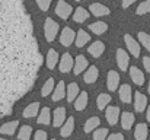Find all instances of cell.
Here are the masks:
<instances>
[{"instance_id":"6da1fadb","label":"cell","mask_w":150,"mask_h":140,"mask_svg":"<svg viewBox=\"0 0 150 140\" xmlns=\"http://www.w3.org/2000/svg\"><path fill=\"white\" fill-rule=\"evenodd\" d=\"M42 60L25 4L0 0V115L31 91Z\"/></svg>"},{"instance_id":"7a4b0ae2","label":"cell","mask_w":150,"mask_h":140,"mask_svg":"<svg viewBox=\"0 0 150 140\" xmlns=\"http://www.w3.org/2000/svg\"><path fill=\"white\" fill-rule=\"evenodd\" d=\"M44 34H45V40L48 43H52L58 34V23L51 19V18H47L45 19V25H44Z\"/></svg>"},{"instance_id":"3957f363","label":"cell","mask_w":150,"mask_h":140,"mask_svg":"<svg viewBox=\"0 0 150 140\" xmlns=\"http://www.w3.org/2000/svg\"><path fill=\"white\" fill-rule=\"evenodd\" d=\"M71 12H73V7H71V6H70L67 1L60 0V1L57 3V6H55V15H57L58 18L64 19V21L70 18Z\"/></svg>"},{"instance_id":"277c9868","label":"cell","mask_w":150,"mask_h":140,"mask_svg":"<svg viewBox=\"0 0 150 140\" xmlns=\"http://www.w3.org/2000/svg\"><path fill=\"white\" fill-rule=\"evenodd\" d=\"M73 41H76V32L71 29V28H69V26H66L63 31H61V35H60V44L64 47H69L73 44Z\"/></svg>"},{"instance_id":"5b68a950","label":"cell","mask_w":150,"mask_h":140,"mask_svg":"<svg viewBox=\"0 0 150 140\" xmlns=\"http://www.w3.org/2000/svg\"><path fill=\"white\" fill-rule=\"evenodd\" d=\"M124 41H125V45L128 48V51L131 53V55L133 57H140V44L131 37V35H128V34H125L124 35Z\"/></svg>"},{"instance_id":"8992f818","label":"cell","mask_w":150,"mask_h":140,"mask_svg":"<svg viewBox=\"0 0 150 140\" xmlns=\"http://www.w3.org/2000/svg\"><path fill=\"white\" fill-rule=\"evenodd\" d=\"M88 69H89V61H88V58H86L85 55L79 54V55L76 57V60H74V67H73L74 75L79 76L82 72H86Z\"/></svg>"},{"instance_id":"52a82bcc","label":"cell","mask_w":150,"mask_h":140,"mask_svg":"<svg viewBox=\"0 0 150 140\" xmlns=\"http://www.w3.org/2000/svg\"><path fill=\"white\" fill-rule=\"evenodd\" d=\"M74 67V61H73V57L69 54V53H64L63 55H61V60H60V66H58V69H60V72L61 73H69L71 69Z\"/></svg>"},{"instance_id":"ba28073f","label":"cell","mask_w":150,"mask_h":140,"mask_svg":"<svg viewBox=\"0 0 150 140\" xmlns=\"http://www.w3.org/2000/svg\"><path fill=\"white\" fill-rule=\"evenodd\" d=\"M106 86H108V89L111 92H114V91L118 89V86H120V75H118V72H115V70H109L108 72Z\"/></svg>"},{"instance_id":"9c48e42d","label":"cell","mask_w":150,"mask_h":140,"mask_svg":"<svg viewBox=\"0 0 150 140\" xmlns=\"http://www.w3.org/2000/svg\"><path fill=\"white\" fill-rule=\"evenodd\" d=\"M64 123H66V108L58 107V108H55V111L52 114V126L54 127H61Z\"/></svg>"},{"instance_id":"30bf717a","label":"cell","mask_w":150,"mask_h":140,"mask_svg":"<svg viewBox=\"0 0 150 140\" xmlns=\"http://www.w3.org/2000/svg\"><path fill=\"white\" fill-rule=\"evenodd\" d=\"M105 117H106L108 124L115 126L118 123V118H120V108L118 107H108L105 109Z\"/></svg>"},{"instance_id":"8fae6325","label":"cell","mask_w":150,"mask_h":140,"mask_svg":"<svg viewBox=\"0 0 150 140\" xmlns=\"http://www.w3.org/2000/svg\"><path fill=\"white\" fill-rule=\"evenodd\" d=\"M147 107V98L142 92H134V108L137 112H143Z\"/></svg>"},{"instance_id":"7c38bea8","label":"cell","mask_w":150,"mask_h":140,"mask_svg":"<svg viewBox=\"0 0 150 140\" xmlns=\"http://www.w3.org/2000/svg\"><path fill=\"white\" fill-rule=\"evenodd\" d=\"M128 61H130L128 54H127L124 50L118 48V50H117V64H118V67H120L122 72H125V70L128 69Z\"/></svg>"},{"instance_id":"4fadbf2b","label":"cell","mask_w":150,"mask_h":140,"mask_svg":"<svg viewBox=\"0 0 150 140\" xmlns=\"http://www.w3.org/2000/svg\"><path fill=\"white\" fill-rule=\"evenodd\" d=\"M130 76H131V80H133L137 86H143V83H144V73H143L139 67L131 66V67H130Z\"/></svg>"},{"instance_id":"5bb4252c","label":"cell","mask_w":150,"mask_h":140,"mask_svg":"<svg viewBox=\"0 0 150 140\" xmlns=\"http://www.w3.org/2000/svg\"><path fill=\"white\" fill-rule=\"evenodd\" d=\"M89 12L93 16H106V15H109V9L102 3H92L89 6Z\"/></svg>"},{"instance_id":"9a60e30c","label":"cell","mask_w":150,"mask_h":140,"mask_svg":"<svg viewBox=\"0 0 150 140\" xmlns=\"http://www.w3.org/2000/svg\"><path fill=\"white\" fill-rule=\"evenodd\" d=\"M99 77V70L96 66H89V69L85 72V76H83V80L86 83H93L96 82V79Z\"/></svg>"},{"instance_id":"2e32d148","label":"cell","mask_w":150,"mask_h":140,"mask_svg":"<svg viewBox=\"0 0 150 140\" xmlns=\"http://www.w3.org/2000/svg\"><path fill=\"white\" fill-rule=\"evenodd\" d=\"M89 16H91V13H89L85 7L79 6V7H76V10H74V13H73V21L77 22V23H82V22L88 21Z\"/></svg>"},{"instance_id":"e0dca14e","label":"cell","mask_w":150,"mask_h":140,"mask_svg":"<svg viewBox=\"0 0 150 140\" xmlns=\"http://www.w3.org/2000/svg\"><path fill=\"white\" fill-rule=\"evenodd\" d=\"M73 130H74V118L73 117H69L66 120V123L61 126L60 134H61V137H69L73 133Z\"/></svg>"},{"instance_id":"ac0fdd59","label":"cell","mask_w":150,"mask_h":140,"mask_svg":"<svg viewBox=\"0 0 150 140\" xmlns=\"http://www.w3.org/2000/svg\"><path fill=\"white\" fill-rule=\"evenodd\" d=\"M88 101H89L88 92H86V91L80 92L79 96H77V99L74 101V109H76V111H83V109L86 108V105H88Z\"/></svg>"},{"instance_id":"d6986e66","label":"cell","mask_w":150,"mask_h":140,"mask_svg":"<svg viewBox=\"0 0 150 140\" xmlns=\"http://www.w3.org/2000/svg\"><path fill=\"white\" fill-rule=\"evenodd\" d=\"M149 136V129H147V124L144 123H139L136 126V130H134V137L136 140H146Z\"/></svg>"},{"instance_id":"ffe728a7","label":"cell","mask_w":150,"mask_h":140,"mask_svg":"<svg viewBox=\"0 0 150 140\" xmlns=\"http://www.w3.org/2000/svg\"><path fill=\"white\" fill-rule=\"evenodd\" d=\"M120 99L124 104H130L131 102V99H133V91H131V86L130 85H121V88H120Z\"/></svg>"},{"instance_id":"44dd1931","label":"cell","mask_w":150,"mask_h":140,"mask_svg":"<svg viewBox=\"0 0 150 140\" xmlns=\"http://www.w3.org/2000/svg\"><path fill=\"white\" fill-rule=\"evenodd\" d=\"M88 51H89V54L93 55V57H100V55L103 54V51H105V44H103L102 41H95V43H92V44L89 45Z\"/></svg>"},{"instance_id":"7402d4cb","label":"cell","mask_w":150,"mask_h":140,"mask_svg":"<svg viewBox=\"0 0 150 140\" xmlns=\"http://www.w3.org/2000/svg\"><path fill=\"white\" fill-rule=\"evenodd\" d=\"M66 92H67V89H66L64 82H63V80H61V82H58V83H57V86H55V89H54V92H52V95H51L52 101H54V102H57V101L63 99V98L66 96Z\"/></svg>"},{"instance_id":"603a6c76","label":"cell","mask_w":150,"mask_h":140,"mask_svg":"<svg viewBox=\"0 0 150 140\" xmlns=\"http://www.w3.org/2000/svg\"><path fill=\"white\" fill-rule=\"evenodd\" d=\"M134 121H136L134 114H131V112H122L121 114V127L124 130H130L133 127Z\"/></svg>"},{"instance_id":"cb8c5ba5","label":"cell","mask_w":150,"mask_h":140,"mask_svg":"<svg viewBox=\"0 0 150 140\" xmlns=\"http://www.w3.org/2000/svg\"><path fill=\"white\" fill-rule=\"evenodd\" d=\"M19 127V121L15 120V121H9V123H4L1 127H0V133L1 134H7V136H12L15 134V130Z\"/></svg>"},{"instance_id":"d4e9b609","label":"cell","mask_w":150,"mask_h":140,"mask_svg":"<svg viewBox=\"0 0 150 140\" xmlns=\"http://www.w3.org/2000/svg\"><path fill=\"white\" fill-rule=\"evenodd\" d=\"M79 93H80V89H79V85L73 82V83H70V85L67 86V92H66V98H67V101H69V102H73V101H76V99H77Z\"/></svg>"},{"instance_id":"484cf974","label":"cell","mask_w":150,"mask_h":140,"mask_svg":"<svg viewBox=\"0 0 150 140\" xmlns=\"http://www.w3.org/2000/svg\"><path fill=\"white\" fill-rule=\"evenodd\" d=\"M40 102H32L29 104L25 109H23V117L25 118H32V117H37L38 115V109H40Z\"/></svg>"},{"instance_id":"4316f807","label":"cell","mask_w":150,"mask_h":140,"mask_svg":"<svg viewBox=\"0 0 150 140\" xmlns=\"http://www.w3.org/2000/svg\"><path fill=\"white\" fill-rule=\"evenodd\" d=\"M89 29H91L93 34H96V35H102V34L106 32L108 25H106L105 22H102V21H96V22H93V23L89 25Z\"/></svg>"},{"instance_id":"83f0119b","label":"cell","mask_w":150,"mask_h":140,"mask_svg":"<svg viewBox=\"0 0 150 140\" xmlns=\"http://www.w3.org/2000/svg\"><path fill=\"white\" fill-rule=\"evenodd\" d=\"M58 53L55 51V50H48V53H47V67L52 70L55 66H57V63H58Z\"/></svg>"},{"instance_id":"f1b7e54d","label":"cell","mask_w":150,"mask_h":140,"mask_svg":"<svg viewBox=\"0 0 150 140\" xmlns=\"http://www.w3.org/2000/svg\"><path fill=\"white\" fill-rule=\"evenodd\" d=\"M99 124H100L99 117H92V118H89V120L85 123L83 130H85V133H92L93 130H96V129L99 127Z\"/></svg>"},{"instance_id":"f546056e","label":"cell","mask_w":150,"mask_h":140,"mask_svg":"<svg viewBox=\"0 0 150 140\" xmlns=\"http://www.w3.org/2000/svg\"><path fill=\"white\" fill-rule=\"evenodd\" d=\"M91 41V37L88 32H85V29H79V32L76 34V45L77 47H83L85 44H88Z\"/></svg>"},{"instance_id":"4dcf8cb0","label":"cell","mask_w":150,"mask_h":140,"mask_svg":"<svg viewBox=\"0 0 150 140\" xmlns=\"http://www.w3.org/2000/svg\"><path fill=\"white\" fill-rule=\"evenodd\" d=\"M37 121H38V124H50L51 121V111L50 108H42L41 109V112H40V115H38V118H37Z\"/></svg>"},{"instance_id":"1f68e13d","label":"cell","mask_w":150,"mask_h":140,"mask_svg":"<svg viewBox=\"0 0 150 140\" xmlns=\"http://www.w3.org/2000/svg\"><path fill=\"white\" fill-rule=\"evenodd\" d=\"M109 102H111V95H108V93H100L99 96H98V99H96V107H98V109L103 111V109L108 107Z\"/></svg>"},{"instance_id":"d6a6232c","label":"cell","mask_w":150,"mask_h":140,"mask_svg":"<svg viewBox=\"0 0 150 140\" xmlns=\"http://www.w3.org/2000/svg\"><path fill=\"white\" fill-rule=\"evenodd\" d=\"M32 134V127L31 126H22L19 133H18V139L19 140H31Z\"/></svg>"},{"instance_id":"836d02e7","label":"cell","mask_w":150,"mask_h":140,"mask_svg":"<svg viewBox=\"0 0 150 140\" xmlns=\"http://www.w3.org/2000/svg\"><path fill=\"white\" fill-rule=\"evenodd\" d=\"M54 89H55L54 79H52V77H50V79L44 83V86H42V89H41V95H42V96H48L50 93L54 92Z\"/></svg>"},{"instance_id":"e575fe53","label":"cell","mask_w":150,"mask_h":140,"mask_svg":"<svg viewBox=\"0 0 150 140\" xmlns=\"http://www.w3.org/2000/svg\"><path fill=\"white\" fill-rule=\"evenodd\" d=\"M139 41H140V44L144 47L147 51L150 53V35L149 34H146V32H139Z\"/></svg>"},{"instance_id":"d590c367","label":"cell","mask_w":150,"mask_h":140,"mask_svg":"<svg viewBox=\"0 0 150 140\" xmlns=\"http://www.w3.org/2000/svg\"><path fill=\"white\" fill-rule=\"evenodd\" d=\"M150 12V0H146V1H142L139 6H137V10L136 13L137 15H146Z\"/></svg>"},{"instance_id":"8d00e7d4","label":"cell","mask_w":150,"mask_h":140,"mask_svg":"<svg viewBox=\"0 0 150 140\" xmlns=\"http://www.w3.org/2000/svg\"><path fill=\"white\" fill-rule=\"evenodd\" d=\"M106 137H108L106 129H98L93 131V140H106Z\"/></svg>"},{"instance_id":"74e56055","label":"cell","mask_w":150,"mask_h":140,"mask_svg":"<svg viewBox=\"0 0 150 140\" xmlns=\"http://www.w3.org/2000/svg\"><path fill=\"white\" fill-rule=\"evenodd\" d=\"M37 4H38V7H40L42 12H47V10L50 9L51 1L50 0H38V1H37Z\"/></svg>"},{"instance_id":"f35d334b","label":"cell","mask_w":150,"mask_h":140,"mask_svg":"<svg viewBox=\"0 0 150 140\" xmlns=\"http://www.w3.org/2000/svg\"><path fill=\"white\" fill-rule=\"evenodd\" d=\"M34 140H47V133H45V131H42V130H38V131L35 133Z\"/></svg>"},{"instance_id":"ab89813d","label":"cell","mask_w":150,"mask_h":140,"mask_svg":"<svg viewBox=\"0 0 150 140\" xmlns=\"http://www.w3.org/2000/svg\"><path fill=\"white\" fill-rule=\"evenodd\" d=\"M108 140H124V136L121 133H114L108 136Z\"/></svg>"},{"instance_id":"60d3db41","label":"cell","mask_w":150,"mask_h":140,"mask_svg":"<svg viewBox=\"0 0 150 140\" xmlns=\"http://www.w3.org/2000/svg\"><path fill=\"white\" fill-rule=\"evenodd\" d=\"M143 64H144L146 72L150 73V57H143Z\"/></svg>"},{"instance_id":"b9f144b4","label":"cell","mask_w":150,"mask_h":140,"mask_svg":"<svg viewBox=\"0 0 150 140\" xmlns=\"http://www.w3.org/2000/svg\"><path fill=\"white\" fill-rule=\"evenodd\" d=\"M133 3H134V0H124V1H122V7L127 9V7H130Z\"/></svg>"},{"instance_id":"7bdbcfd3","label":"cell","mask_w":150,"mask_h":140,"mask_svg":"<svg viewBox=\"0 0 150 140\" xmlns=\"http://www.w3.org/2000/svg\"><path fill=\"white\" fill-rule=\"evenodd\" d=\"M146 117H147V121H150V107L147 108V115Z\"/></svg>"},{"instance_id":"ee69618b","label":"cell","mask_w":150,"mask_h":140,"mask_svg":"<svg viewBox=\"0 0 150 140\" xmlns=\"http://www.w3.org/2000/svg\"><path fill=\"white\" fill-rule=\"evenodd\" d=\"M149 93H150V82H149Z\"/></svg>"},{"instance_id":"f6af8a7d","label":"cell","mask_w":150,"mask_h":140,"mask_svg":"<svg viewBox=\"0 0 150 140\" xmlns=\"http://www.w3.org/2000/svg\"><path fill=\"white\" fill-rule=\"evenodd\" d=\"M0 140H6V139H3V137H0Z\"/></svg>"},{"instance_id":"bcb514c9","label":"cell","mask_w":150,"mask_h":140,"mask_svg":"<svg viewBox=\"0 0 150 140\" xmlns=\"http://www.w3.org/2000/svg\"><path fill=\"white\" fill-rule=\"evenodd\" d=\"M51 140H55V139H51Z\"/></svg>"}]
</instances>
